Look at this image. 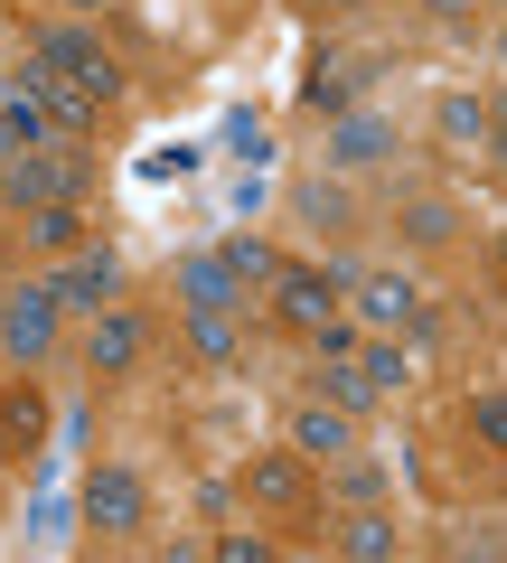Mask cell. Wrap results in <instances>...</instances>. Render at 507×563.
<instances>
[{
    "label": "cell",
    "mask_w": 507,
    "mask_h": 563,
    "mask_svg": "<svg viewBox=\"0 0 507 563\" xmlns=\"http://www.w3.org/2000/svg\"><path fill=\"white\" fill-rule=\"evenodd\" d=\"M339 291H357L348 263H283L273 273V320L291 339H320V329H339Z\"/></svg>",
    "instance_id": "cell-1"
},
{
    "label": "cell",
    "mask_w": 507,
    "mask_h": 563,
    "mask_svg": "<svg viewBox=\"0 0 507 563\" xmlns=\"http://www.w3.org/2000/svg\"><path fill=\"white\" fill-rule=\"evenodd\" d=\"M85 179H95V169H85V151L76 141H38V151H20V161L0 169V207H66V198H85Z\"/></svg>",
    "instance_id": "cell-2"
},
{
    "label": "cell",
    "mask_w": 507,
    "mask_h": 563,
    "mask_svg": "<svg viewBox=\"0 0 507 563\" xmlns=\"http://www.w3.org/2000/svg\"><path fill=\"white\" fill-rule=\"evenodd\" d=\"M10 85H29V95L47 103V122H57V141H85V132H95V122H103V95H95V85H85V76H66V66H47L38 47H29V66H20V76H10Z\"/></svg>",
    "instance_id": "cell-3"
},
{
    "label": "cell",
    "mask_w": 507,
    "mask_h": 563,
    "mask_svg": "<svg viewBox=\"0 0 507 563\" xmlns=\"http://www.w3.org/2000/svg\"><path fill=\"white\" fill-rule=\"evenodd\" d=\"M244 498L273 507V517H310L320 488H310V461H301V451H264V461H244Z\"/></svg>",
    "instance_id": "cell-4"
},
{
    "label": "cell",
    "mask_w": 507,
    "mask_h": 563,
    "mask_svg": "<svg viewBox=\"0 0 507 563\" xmlns=\"http://www.w3.org/2000/svg\"><path fill=\"white\" fill-rule=\"evenodd\" d=\"M0 347H10V357H47V347H57V291H47V273L0 301Z\"/></svg>",
    "instance_id": "cell-5"
},
{
    "label": "cell",
    "mask_w": 507,
    "mask_h": 563,
    "mask_svg": "<svg viewBox=\"0 0 507 563\" xmlns=\"http://www.w3.org/2000/svg\"><path fill=\"white\" fill-rule=\"evenodd\" d=\"M47 291H57V310H103V301L122 291L113 244H76V254H66V273H47Z\"/></svg>",
    "instance_id": "cell-6"
},
{
    "label": "cell",
    "mask_w": 507,
    "mask_h": 563,
    "mask_svg": "<svg viewBox=\"0 0 507 563\" xmlns=\"http://www.w3.org/2000/svg\"><path fill=\"white\" fill-rule=\"evenodd\" d=\"M291 451H301V461H348V451H357V413H348V404H301V413H291Z\"/></svg>",
    "instance_id": "cell-7"
},
{
    "label": "cell",
    "mask_w": 507,
    "mask_h": 563,
    "mask_svg": "<svg viewBox=\"0 0 507 563\" xmlns=\"http://www.w3.org/2000/svg\"><path fill=\"white\" fill-rule=\"evenodd\" d=\"M357 320L366 329H423V291H414L405 273H357Z\"/></svg>",
    "instance_id": "cell-8"
},
{
    "label": "cell",
    "mask_w": 507,
    "mask_h": 563,
    "mask_svg": "<svg viewBox=\"0 0 507 563\" xmlns=\"http://www.w3.org/2000/svg\"><path fill=\"white\" fill-rule=\"evenodd\" d=\"M38 57H47V66H66V76H85V85H95L103 103L122 95V66L103 57V47L85 38V29H38Z\"/></svg>",
    "instance_id": "cell-9"
},
{
    "label": "cell",
    "mask_w": 507,
    "mask_h": 563,
    "mask_svg": "<svg viewBox=\"0 0 507 563\" xmlns=\"http://www.w3.org/2000/svg\"><path fill=\"white\" fill-rule=\"evenodd\" d=\"M142 347H151V329L132 320V310H95V339H85V366H95V376H132Z\"/></svg>",
    "instance_id": "cell-10"
},
{
    "label": "cell",
    "mask_w": 507,
    "mask_h": 563,
    "mask_svg": "<svg viewBox=\"0 0 507 563\" xmlns=\"http://www.w3.org/2000/svg\"><path fill=\"white\" fill-rule=\"evenodd\" d=\"M85 517H95L103 536H132V526H142V479H132V470H95V479H85Z\"/></svg>",
    "instance_id": "cell-11"
},
{
    "label": "cell",
    "mask_w": 507,
    "mask_h": 563,
    "mask_svg": "<svg viewBox=\"0 0 507 563\" xmlns=\"http://www.w3.org/2000/svg\"><path fill=\"white\" fill-rule=\"evenodd\" d=\"M386 151H395V122L386 113H339V122H329V161H339V169H376Z\"/></svg>",
    "instance_id": "cell-12"
},
{
    "label": "cell",
    "mask_w": 507,
    "mask_h": 563,
    "mask_svg": "<svg viewBox=\"0 0 507 563\" xmlns=\"http://www.w3.org/2000/svg\"><path fill=\"white\" fill-rule=\"evenodd\" d=\"M329 544H339V554H357V563H386L405 536H395V517H386V507H348V517L329 526Z\"/></svg>",
    "instance_id": "cell-13"
},
{
    "label": "cell",
    "mask_w": 507,
    "mask_h": 563,
    "mask_svg": "<svg viewBox=\"0 0 507 563\" xmlns=\"http://www.w3.org/2000/svg\"><path fill=\"white\" fill-rule=\"evenodd\" d=\"M179 291H188V310H235L244 301V282H235V263H225V254H198L179 273Z\"/></svg>",
    "instance_id": "cell-14"
},
{
    "label": "cell",
    "mask_w": 507,
    "mask_h": 563,
    "mask_svg": "<svg viewBox=\"0 0 507 563\" xmlns=\"http://www.w3.org/2000/svg\"><path fill=\"white\" fill-rule=\"evenodd\" d=\"M188 357L198 366H235V310H188Z\"/></svg>",
    "instance_id": "cell-15"
},
{
    "label": "cell",
    "mask_w": 507,
    "mask_h": 563,
    "mask_svg": "<svg viewBox=\"0 0 507 563\" xmlns=\"http://www.w3.org/2000/svg\"><path fill=\"white\" fill-rule=\"evenodd\" d=\"M320 395H329V404H348V413H366V404L386 395V385L366 376V366H357V357H320Z\"/></svg>",
    "instance_id": "cell-16"
},
{
    "label": "cell",
    "mask_w": 507,
    "mask_h": 563,
    "mask_svg": "<svg viewBox=\"0 0 507 563\" xmlns=\"http://www.w3.org/2000/svg\"><path fill=\"white\" fill-rule=\"evenodd\" d=\"M432 132H442L451 151H480V141H488V103H480V95H442V113H432Z\"/></svg>",
    "instance_id": "cell-17"
},
{
    "label": "cell",
    "mask_w": 507,
    "mask_h": 563,
    "mask_svg": "<svg viewBox=\"0 0 507 563\" xmlns=\"http://www.w3.org/2000/svg\"><path fill=\"white\" fill-rule=\"evenodd\" d=\"M0 432L20 451H38V432H47V404H38V385H0Z\"/></svg>",
    "instance_id": "cell-18"
},
{
    "label": "cell",
    "mask_w": 507,
    "mask_h": 563,
    "mask_svg": "<svg viewBox=\"0 0 507 563\" xmlns=\"http://www.w3.org/2000/svg\"><path fill=\"white\" fill-rule=\"evenodd\" d=\"M217 254H225V263H235V282H244V291H273V273H283V254H273V244H264V235H225V244H217Z\"/></svg>",
    "instance_id": "cell-19"
},
{
    "label": "cell",
    "mask_w": 507,
    "mask_h": 563,
    "mask_svg": "<svg viewBox=\"0 0 507 563\" xmlns=\"http://www.w3.org/2000/svg\"><path fill=\"white\" fill-rule=\"evenodd\" d=\"M29 244L76 254V244H85V207H76V198H66V207H29Z\"/></svg>",
    "instance_id": "cell-20"
},
{
    "label": "cell",
    "mask_w": 507,
    "mask_h": 563,
    "mask_svg": "<svg viewBox=\"0 0 507 563\" xmlns=\"http://www.w3.org/2000/svg\"><path fill=\"white\" fill-rule=\"evenodd\" d=\"M301 103H310V113H329V122H339V113H357V85H348L339 66H310V85H301Z\"/></svg>",
    "instance_id": "cell-21"
},
{
    "label": "cell",
    "mask_w": 507,
    "mask_h": 563,
    "mask_svg": "<svg viewBox=\"0 0 507 563\" xmlns=\"http://www.w3.org/2000/svg\"><path fill=\"white\" fill-rule=\"evenodd\" d=\"M405 235H414V244H451V207H442V198H414V207H405Z\"/></svg>",
    "instance_id": "cell-22"
},
{
    "label": "cell",
    "mask_w": 507,
    "mask_h": 563,
    "mask_svg": "<svg viewBox=\"0 0 507 563\" xmlns=\"http://www.w3.org/2000/svg\"><path fill=\"white\" fill-rule=\"evenodd\" d=\"M470 432H480L488 451H507V395H480V404H470Z\"/></svg>",
    "instance_id": "cell-23"
},
{
    "label": "cell",
    "mask_w": 507,
    "mask_h": 563,
    "mask_svg": "<svg viewBox=\"0 0 507 563\" xmlns=\"http://www.w3.org/2000/svg\"><path fill=\"white\" fill-rule=\"evenodd\" d=\"M357 366L386 385V395H405V357H395V347H357Z\"/></svg>",
    "instance_id": "cell-24"
},
{
    "label": "cell",
    "mask_w": 507,
    "mask_h": 563,
    "mask_svg": "<svg viewBox=\"0 0 507 563\" xmlns=\"http://www.w3.org/2000/svg\"><path fill=\"white\" fill-rule=\"evenodd\" d=\"M301 217H320V225H339V217H348V198H339V188H329V179H310V188H301Z\"/></svg>",
    "instance_id": "cell-25"
},
{
    "label": "cell",
    "mask_w": 507,
    "mask_h": 563,
    "mask_svg": "<svg viewBox=\"0 0 507 563\" xmlns=\"http://www.w3.org/2000/svg\"><path fill=\"white\" fill-rule=\"evenodd\" d=\"M217 563H273V536H217Z\"/></svg>",
    "instance_id": "cell-26"
},
{
    "label": "cell",
    "mask_w": 507,
    "mask_h": 563,
    "mask_svg": "<svg viewBox=\"0 0 507 563\" xmlns=\"http://www.w3.org/2000/svg\"><path fill=\"white\" fill-rule=\"evenodd\" d=\"M20 151H38V141H29V122H20V113H10V103H0V169L20 161Z\"/></svg>",
    "instance_id": "cell-27"
},
{
    "label": "cell",
    "mask_w": 507,
    "mask_h": 563,
    "mask_svg": "<svg viewBox=\"0 0 507 563\" xmlns=\"http://www.w3.org/2000/svg\"><path fill=\"white\" fill-rule=\"evenodd\" d=\"M339 488H348V498L366 507V498H376V488H386V479H376V470H366V461H348V470H339Z\"/></svg>",
    "instance_id": "cell-28"
},
{
    "label": "cell",
    "mask_w": 507,
    "mask_h": 563,
    "mask_svg": "<svg viewBox=\"0 0 507 563\" xmlns=\"http://www.w3.org/2000/svg\"><path fill=\"white\" fill-rule=\"evenodd\" d=\"M432 10H442V20H470V10H480V0H432Z\"/></svg>",
    "instance_id": "cell-29"
},
{
    "label": "cell",
    "mask_w": 507,
    "mask_h": 563,
    "mask_svg": "<svg viewBox=\"0 0 507 563\" xmlns=\"http://www.w3.org/2000/svg\"><path fill=\"white\" fill-rule=\"evenodd\" d=\"M488 141H498V161H507V113H488Z\"/></svg>",
    "instance_id": "cell-30"
},
{
    "label": "cell",
    "mask_w": 507,
    "mask_h": 563,
    "mask_svg": "<svg viewBox=\"0 0 507 563\" xmlns=\"http://www.w3.org/2000/svg\"><path fill=\"white\" fill-rule=\"evenodd\" d=\"M10 451H20V442H10V432H0V470H10Z\"/></svg>",
    "instance_id": "cell-31"
},
{
    "label": "cell",
    "mask_w": 507,
    "mask_h": 563,
    "mask_svg": "<svg viewBox=\"0 0 507 563\" xmlns=\"http://www.w3.org/2000/svg\"><path fill=\"white\" fill-rule=\"evenodd\" d=\"M66 10H103V0H66Z\"/></svg>",
    "instance_id": "cell-32"
},
{
    "label": "cell",
    "mask_w": 507,
    "mask_h": 563,
    "mask_svg": "<svg viewBox=\"0 0 507 563\" xmlns=\"http://www.w3.org/2000/svg\"><path fill=\"white\" fill-rule=\"evenodd\" d=\"M320 10H357V0H320Z\"/></svg>",
    "instance_id": "cell-33"
},
{
    "label": "cell",
    "mask_w": 507,
    "mask_h": 563,
    "mask_svg": "<svg viewBox=\"0 0 507 563\" xmlns=\"http://www.w3.org/2000/svg\"><path fill=\"white\" fill-rule=\"evenodd\" d=\"M498 66H507V29H498Z\"/></svg>",
    "instance_id": "cell-34"
}]
</instances>
